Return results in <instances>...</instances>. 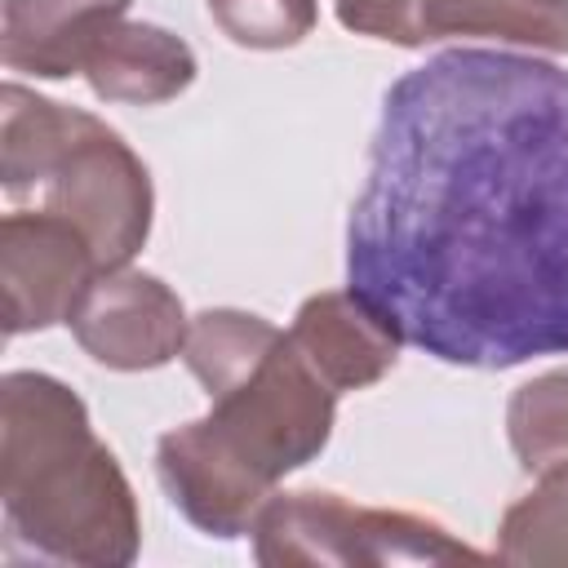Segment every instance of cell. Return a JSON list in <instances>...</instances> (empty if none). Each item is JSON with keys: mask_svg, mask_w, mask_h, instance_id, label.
Here are the masks:
<instances>
[{"mask_svg": "<svg viewBox=\"0 0 568 568\" xmlns=\"http://www.w3.org/2000/svg\"><path fill=\"white\" fill-rule=\"evenodd\" d=\"M346 288L439 364L568 355V67L444 49L404 71L351 204Z\"/></svg>", "mask_w": 568, "mask_h": 568, "instance_id": "obj_1", "label": "cell"}, {"mask_svg": "<svg viewBox=\"0 0 568 568\" xmlns=\"http://www.w3.org/2000/svg\"><path fill=\"white\" fill-rule=\"evenodd\" d=\"M0 506L9 564L124 568L142 550L133 484L53 373L0 377Z\"/></svg>", "mask_w": 568, "mask_h": 568, "instance_id": "obj_2", "label": "cell"}, {"mask_svg": "<svg viewBox=\"0 0 568 568\" xmlns=\"http://www.w3.org/2000/svg\"><path fill=\"white\" fill-rule=\"evenodd\" d=\"M182 364L209 395L204 426L266 484L315 462L337 422V390L302 359L284 328L257 311L209 306L191 315Z\"/></svg>", "mask_w": 568, "mask_h": 568, "instance_id": "obj_3", "label": "cell"}, {"mask_svg": "<svg viewBox=\"0 0 568 568\" xmlns=\"http://www.w3.org/2000/svg\"><path fill=\"white\" fill-rule=\"evenodd\" d=\"M0 186L71 217L102 271L129 266L151 235L155 186L142 155L106 120L18 80L0 89Z\"/></svg>", "mask_w": 568, "mask_h": 568, "instance_id": "obj_4", "label": "cell"}, {"mask_svg": "<svg viewBox=\"0 0 568 568\" xmlns=\"http://www.w3.org/2000/svg\"><path fill=\"white\" fill-rule=\"evenodd\" d=\"M253 559L266 568H399V564H462L488 559L439 519L364 506L333 488H293L262 506L253 524Z\"/></svg>", "mask_w": 568, "mask_h": 568, "instance_id": "obj_5", "label": "cell"}, {"mask_svg": "<svg viewBox=\"0 0 568 568\" xmlns=\"http://www.w3.org/2000/svg\"><path fill=\"white\" fill-rule=\"evenodd\" d=\"M346 31L399 49L493 40L528 53H568V0H333Z\"/></svg>", "mask_w": 568, "mask_h": 568, "instance_id": "obj_6", "label": "cell"}, {"mask_svg": "<svg viewBox=\"0 0 568 568\" xmlns=\"http://www.w3.org/2000/svg\"><path fill=\"white\" fill-rule=\"evenodd\" d=\"M102 271L89 235L53 209H13L0 222L4 333H44L67 324L89 280Z\"/></svg>", "mask_w": 568, "mask_h": 568, "instance_id": "obj_7", "label": "cell"}, {"mask_svg": "<svg viewBox=\"0 0 568 568\" xmlns=\"http://www.w3.org/2000/svg\"><path fill=\"white\" fill-rule=\"evenodd\" d=\"M67 328L93 364L115 373H146L182 355L191 315L160 275L138 266H106L80 293Z\"/></svg>", "mask_w": 568, "mask_h": 568, "instance_id": "obj_8", "label": "cell"}, {"mask_svg": "<svg viewBox=\"0 0 568 568\" xmlns=\"http://www.w3.org/2000/svg\"><path fill=\"white\" fill-rule=\"evenodd\" d=\"M155 475L178 515L217 541L248 537L262 506L275 497V484L244 466L204 426V417L182 422L155 439Z\"/></svg>", "mask_w": 568, "mask_h": 568, "instance_id": "obj_9", "label": "cell"}, {"mask_svg": "<svg viewBox=\"0 0 568 568\" xmlns=\"http://www.w3.org/2000/svg\"><path fill=\"white\" fill-rule=\"evenodd\" d=\"M288 342L337 395L377 386L404 346L399 333L351 288L311 293L288 324Z\"/></svg>", "mask_w": 568, "mask_h": 568, "instance_id": "obj_10", "label": "cell"}, {"mask_svg": "<svg viewBox=\"0 0 568 568\" xmlns=\"http://www.w3.org/2000/svg\"><path fill=\"white\" fill-rule=\"evenodd\" d=\"M195 49L173 36L160 22H133L115 18L106 22L93 44L80 58L84 84L102 102H129V106H155L195 84Z\"/></svg>", "mask_w": 568, "mask_h": 568, "instance_id": "obj_11", "label": "cell"}, {"mask_svg": "<svg viewBox=\"0 0 568 568\" xmlns=\"http://www.w3.org/2000/svg\"><path fill=\"white\" fill-rule=\"evenodd\" d=\"M133 0H4L0 4V62L18 75L67 80L93 36L124 18Z\"/></svg>", "mask_w": 568, "mask_h": 568, "instance_id": "obj_12", "label": "cell"}, {"mask_svg": "<svg viewBox=\"0 0 568 568\" xmlns=\"http://www.w3.org/2000/svg\"><path fill=\"white\" fill-rule=\"evenodd\" d=\"M493 559L524 568H568V457L537 470L532 488L506 506Z\"/></svg>", "mask_w": 568, "mask_h": 568, "instance_id": "obj_13", "label": "cell"}, {"mask_svg": "<svg viewBox=\"0 0 568 568\" xmlns=\"http://www.w3.org/2000/svg\"><path fill=\"white\" fill-rule=\"evenodd\" d=\"M506 439L528 475L568 457V368H546L515 386L506 404Z\"/></svg>", "mask_w": 568, "mask_h": 568, "instance_id": "obj_14", "label": "cell"}, {"mask_svg": "<svg viewBox=\"0 0 568 568\" xmlns=\"http://www.w3.org/2000/svg\"><path fill=\"white\" fill-rule=\"evenodd\" d=\"M204 4H209L213 27L231 44L257 49V53L302 44L320 18L315 0H204Z\"/></svg>", "mask_w": 568, "mask_h": 568, "instance_id": "obj_15", "label": "cell"}]
</instances>
